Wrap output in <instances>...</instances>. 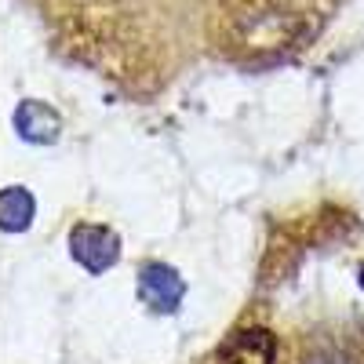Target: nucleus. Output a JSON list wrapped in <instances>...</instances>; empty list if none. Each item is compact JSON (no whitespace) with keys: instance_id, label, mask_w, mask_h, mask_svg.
<instances>
[{"instance_id":"obj_1","label":"nucleus","mask_w":364,"mask_h":364,"mask_svg":"<svg viewBox=\"0 0 364 364\" xmlns=\"http://www.w3.org/2000/svg\"><path fill=\"white\" fill-rule=\"evenodd\" d=\"M70 255H73L87 273H102V269H109V266L117 262L120 240H117V233L106 230V226L80 223V226H73V233H70Z\"/></svg>"},{"instance_id":"obj_2","label":"nucleus","mask_w":364,"mask_h":364,"mask_svg":"<svg viewBox=\"0 0 364 364\" xmlns=\"http://www.w3.org/2000/svg\"><path fill=\"white\" fill-rule=\"evenodd\" d=\"M139 295L149 310H157V314H175L178 310V302L182 295H186V284H182V277L164 266V262H149L142 266L139 273Z\"/></svg>"},{"instance_id":"obj_3","label":"nucleus","mask_w":364,"mask_h":364,"mask_svg":"<svg viewBox=\"0 0 364 364\" xmlns=\"http://www.w3.org/2000/svg\"><path fill=\"white\" fill-rule=\"evenodd\" d=\"M277 343L266 328H240L219 346L215 364H273Z\"/></svg>"},{"instance_id":"obj_4","label":"nucleus","mask_w":364,"mask_h":364,"mask_svg":"<svg viewBox=\"0 0 364 364\" xmlns=\"http://www.w3.org/2000/svg\"><path fill=\"white\" fill-rule=\"evenodd\" d=\"M15 132L33 142V146H48L58 139V132H63V120H58V113L37 99H26L18 109H15Z\"/></svg>"},{"instance_id":"obj_5","label":"nucleus","mask_w":364,"mask_h":364,"mask_svg":"<svg viewBox=\"0 0 364 364\" xmlns=\"http://www.w3.org/2000/svg\"><path fill=\"white\" fill-rule=\"evenodd\" d=\"M33 215H37V204H33V193H29V190L8 186L4 193H0V226H4L8 233L29 230Z\"/></svg>"},{"instance_id":"obj_6","label":"nucleus","mask_w":364,"mask_h":364,"mask_svg":"<svg viewBox=\"0 0 364 364\" xmlns=\"http://www.w3.org/2000/svg\"><path fill=\"white\" fill-rule=\"evenodd\" d=\"M360 288H364V269H360Z\"/></svg>"}]
</instances>
